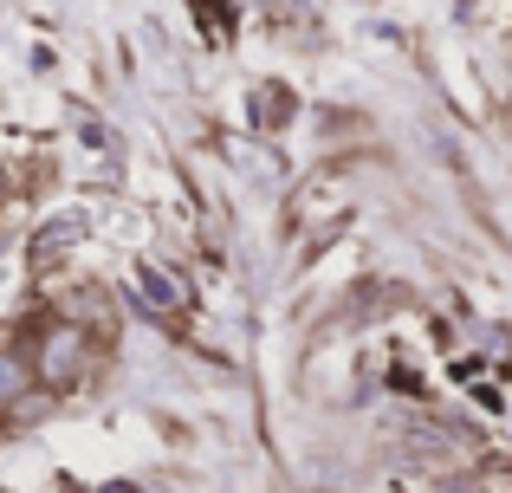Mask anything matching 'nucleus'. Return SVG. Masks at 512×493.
<instances>
[{"label": "nucleus", "instance_id": "f257e3e1", "mask_svg": "<svg viewBox=\"0 0 512 493\" xmlns=\"http://www.w3.org/2000/svg\"><path fill=\"white\" fill-rule=\"evenodd\" d=\"M33 364V383H46V390H65V383H78L85 377V364H91V338L78 325H46L39 331V351L26 357Z\"/></svg>", "mask_w": 512, "mask_h": 493}, {"label": "nucleus", "instance_id": "f03ea898", "mask_svg": "<svg viewBox=\"0 0 512 493\" xmlns=\"http://www.w3.org/2000/svg\"><path fill=\"white\" fill-rule=\"evenodd\" d=\"M26 390H33V364L20 351H0V403H20Z\"/></svg>", "mask_w": 512, "mask_h": 493}, {"label": "nucleus", "instance_id": "7ed1b4c3", "mask_svg": "<svg viewBox=\"0 0 512 493\" xmlns=\"http://www.w3.org/2000/svg\"><path fill=\"white\" fill-rule=\"evenodd\" d=\"M137 286H150V292H156V299H163V305H175V286H169L163 273H137Z\"/></svg>", "mask_w": 512, "mask_h": 493}, {"label": "nucleus", "instance_id": "20e7f679", "mask_svg": "<svg viewBox=\"0 0 512 493\" xmlns=\"http://www.w3.org/2000/svg\"><path fill=\"white\" fill-rule=\"evenodd\" d=\"M104 493H130V487H104Z\"/></svg>", "mask_w": 512, "mask_h": 493}]
</instances>
